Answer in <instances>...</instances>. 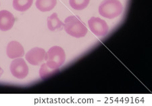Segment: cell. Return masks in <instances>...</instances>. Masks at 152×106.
I'll use <instances>...</instances> for the list:
<instances>
[{
	"label": "cell",
	"mask_w": 152,
	"mask_h": 106,
	"mask_svg": "<svg viewBox=\"0 0 152 106\" xmlns=\"http://www.w3.org/2000/svg\"><path fill=\"white\" fill-rule=\"evenodd\" d=\"M65 31L70 36L80 38L87 35L88 29L78 16L72 15L65 19L64 24Z\"/></svg>",
	"instance_id": "obj_1"
},
{
	"label": "cell",
	"mask_w": 152,
	"mask_h": 106,
	"mask_svg": "<svg viewBox=\"0 0 152 106\" xmlns=\"http://www.w3.org/2000/svg\"><path fill=\"white\" fill-rule=\"evenodd\" d=\"M123 11V6L119 0H104L99 6V13L104 18L114 19Z\"/></svg>",
	"instance_id": "obj_2"
},
{
	"label": "cell",
	"mask_w": 152,
	"mask_h": 106,
	"mask_svg": "<svg viewBox=\"0 0 152 106\" xmlns=\"http://www.w3.org/2000/svg\"><path fill=\"white\" fill-rule=\"evenodd\" d=\"M45 60L46 64L50 68L59 69L65 63V51L60 46H52L46 53Z\"/></svg>",
	"instance_id": "obj_3"
},
{
	"label": "cell",
	"mask_w": 152,
	"mask_h": 106,
	"mask_svg": "<svg viewBox=\"0 0 152 106\" xmlns=\"http://www.w3.org/2000/svg\"><path fill=\"white\" fill-rule=\"evenodd\" d=\"M10 70L14 77L18 79H24L28 76V66L23 58L14 59L10 66Z\"/></svg>",
	"instance_id": "obj_4"
},
{
	"label": "cell",
	"mask_w": 152,
	"mask_h": 106,
	"mask_svg": "<svg viewBox=\"0 0 152 106\" xmlns=\"http://www.w3.org/2000/svg\"><path fill=\"white\" fill-rule=\"evenodd\" d=\"M89 27L97 37H104L108 33L109 26L104 20L98 17H91L88 21Z\"/></svg>",
	"instance_id": "obj_5"
},
{
	"label": "cell",
	"mask_w": 152,
	"mask_h": 106,
	"mask_svg": "<svg viewBox=\"0 0 152 106\" xmlns=\"http://www.w3.org/2000/svg\"><path fill=\"white\" fill-rule=\"evenodd\" d=\"M46 52L43 48L35 47L31 49L26 54V60L32 65L37 66L41 65L45 60Z\"/></svg>",
	"instance_id": "obj_6"
},
{
	"label": "cell",
	"mask_w": 152,
	"mask_h": 106,
	"mask_svg": "<svg viewBox=\"0 0 152 106\" xmlns=\"http://www.w3.org/2000/svg\"><path fill=\"white\" fill-rule=\"evenodd\" d=\"M15 23V18L12 13L6 10L0 11V30L7 31L10 30Z\"/></svg>",
	"instance_id": "obj_7"
},
{
	"label": "cell",
	"mask_w": 152,
	"mask_h": 106,
	"mask_svg": "<svg viewBox=\"0 0 152 106\" xmlns=\"http://www.w3.org/2000/svg\"><path fill=\"white\" fill-rule=\"evenodd\" d=\"M6 54L10 59L20 58L24 55V49L18 42L12 41L7 46Z\"/></svg>",
	"instance_id": "obj_8"
},
{
	"label": "cell",
	"mask_w": 152,
	"mask_h": 106,
	"mask_svg": "<svg viewBox=\"0 0 152 106\" xmlns=\"http://www.w3.org/2000/svg\"><path fill=\"white\" fill-rule=\"evenodd\" d=\"M48 27L51 31H55L59 30L64 26V24L62 21H60V19L58 16V14L53 13L51 16L48 18Z\"/></svg>",
	"instance_id": "obj_9"
},
{
	"label": "cell",
	"mask_w": 152,
	"mask_h": 106,
	"mask_svg": "<svg viewBox=\"0 0 152 106\" xmlns=\"http://www.w3.org/2000/svg\"><path fill=\"white\" fill-rule=\"evenodd\" d=\"M57 4V0H37L36 7L39 10L43 12L51 11Z\"/></svg>",
	"instance_id": "obj_10"
},
{
	"label": "cell",
	"mask_w": 152,
	"mask_h": 106,
	"mask_svg": "<svg viewBox=\"0 0 152 106\" xmlns=\"http://www.w3.org/2000/svg\"><path fill=\"white\" fill-rule=\"evenodd\" d=\"M33 0H13V7L17 11L25 12L33 5Z\"/></svg>",
	"instance_id": "obj_11"
},
{
	"label": "cell",
	"mask_w": 152,
	"mask_h": 106,
	"mask_svg": "<svg viewBox=\"0 0 152 106\" xmlns=\"http://www.w3.org/2000/svg\"><path fill=\"white\" fill-rule=\"evenodd\" d=\"M59 69H51L46 63H43L39 70V76L42 80H45L59 72Z\"/></svg>",
	"instance_id": "obj_12"
},
{
	"label": "cell",
	"mask_w": 152,
	"mask_h": 106,
	"mask_svg": "<svg viewBox=\"0 0 152 106\" xmlns=\"http://www.w3.org/2000/svg\"><path fill=\"white\" fill-rule=\"evenodd\" d=\"M90 0H69L70 7L76 10H82L88 6Z\"/></svg>",
	"instance_id": "obj_13"
},
{
	"label": "cell",
	"mask_w": 152,
	"mask_h": 106,
	"mask_svg": "<svg viewBox=\"0 0 152 106\" xmlns=\"http://www.w3.org/2000/svg\"><path fill=\"white\" fill-rule=\"evenodd\" d=\"M3 73H4V71L1 69V67H0V78H1V76H2V74H3Z\"/></svg>",
	"instance_id": "obj_14"
}]
</instances>
